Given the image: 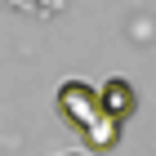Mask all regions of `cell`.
<instances>
[{"instance_id": "obj_2", "label": "cell", "mask_w": 156, "mask_h": 156, "mask_svg": "<svg viewBox=\"0 0 156 156\" xmlns=\"http://www.w3.org/2000/svg\"><path fill=\"white\" fill-rule=\"evenodd\" d=\"M98 103H103V112H112V116L129 120L134 112H138V94H134V85L125 80V76H112V80L98 85Z\"/></svg>"}, {"instance_id": "obj_1", "label": "cell", "mask_w": 156, "mask_h": 156, "mask_svg": "<svg viewBox=\"0 0 156 156\" xmlns=\"http://www.w3.org/2000/svg\"><path fill=\"white\" fill-rule=\"evenodd\" d=\"M54 107H58V116L67 120L72 129H85V125L103 112V103H98V89H94V85H85V80H67V85H58Z\"/></svg>"}, {"instance_id": "obj_4", "label": "cell", "mask_w": 156, "mask_h": 156, "mask_svg": "<svg viewBox=\"0 0 156 156\" xmlns=\"http://www.w3.org/2000/svg\"><path fill=\"white\" fill-rule=\"evenodd\" d=\"M72 156H80V152H72Z\"/></svg>"}, {"instance_id": "obj_3", "label": "cell", "mask_w": 156, "mask_h": 156, "mask_svg": "<svg viewBox=\"0 0 156 156\" xmlns=\"http://www.w3.org/2000/svg\"><path fill=\"white\" fill-rule=\"evenodd\" d=\"M120 125H125L120 116H112V112H98V116L80 129V138H85V147H94V152H112V147L120 143Z\"/></svg>"}]
</instances>
